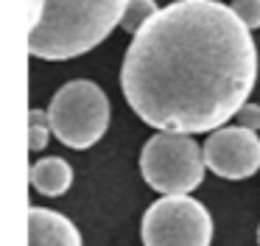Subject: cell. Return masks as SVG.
I'll return each mask as SVG.
<instances>
[{"mask_svg": "<svg viewBox=\"0 0 260 246\" xmlns=\"http://www.w3.org/2000/svg\"><path fill=\"white\" fill-rule=\"evenodd\" d=\"M51 117L42 109H31L28 112V148L31 151H42L51 140Z\"/></svg>", "mask_w": 260, "mask_h": 246, "instance_id": "10", "label": "cell"}, {"mask_svg": "<svg viewBox=\"0 0 260 246\" xmlns=\"http://www.w3.org/2000/svg\"><path fill=\"white\" fill-rule=\"evenodd\" d=\"M129 0H31L28 53L64 62L98 48L120 25Z\"/></svg>", "mask_w": 260, "mask_h": 246, "instance_id": "2", "label": "cell"}, {"mask_svg": "<svg viewBox=\"0 0 260 246\" xmlns=\"http://www.w3.org/2000/svg\"><path fill=\"white\" fill-rule=\"evenodd\" d=\"M204 148L187 134L157 132L140 151V171L148 188L165 196H187L204 182Z\"/></svg>", "mask_w": 260, "mask_h": 246, "instance_id": "3", "label": "cell"}, {"mask_svg": "<svg viewBox=\"0 0 260 246\" xmlns=\"http://www.w3.org/2000/svg\"><path fill=\"white\" fill-rule=\"evenodd\" d=\"M204 162L215 176L246 179L260 168V137L246 126H221L204 140Z\"/></svg>", "mask_w": 260, "mask_h": 246, "instance_id": "6", "label": "cell"}, {"mask_svg": "<svg viewBox=\"0 0 260 246\" xmlns=\"http://www.w3.org/2000/svg\"><path fill=\"white\" fill-rule=\"evenodd\" d=\"M257 81L252 31L218 0H174L140 31L120 67L126 104L159 132H215Z\"/></svg>", "mask_w": 260, "mask_h": 246, "instance_id": "1", "label": "cell"}, {"mask_svg": "<svg viewBox=\"0 0 260 246\" xmlns=\"http://www.w3.org/2000/svg\"><path fill=\"white\" fill-rule=\"evenodd\" d=\"M213 218L190 196H162L143 216L146 246H210Z\"/></svg>", "mask_w": 260, "mask_h": 246, "instance_id": "5", "label": "cell"}, {"mask_svg": "<svg viewBox=\"0 0 260 246\" xmlns=\"http://www.w3.org/2000/svg\"><path fill=\"white\" fill-rule=\"evenodd\" d=\"M235 117H238V126H246V129H252V132L260 129V106L257 104H246Z\"/></svg>", "mask_w": 260, "mask_h": 246, "instance_id": "12", "label": "cell"}, {"mask_svg": "<svg viewBox=\"0 0 260 246\" xmlns=\"http://www.w3.org/2000/svg\"><path fill=\"white\" fill-rule=\"evenodd\" d=\"M53 137H59L68 148H90L107 134L109 126V98L95 81L76 78L59 87L48 106Z\"/></svg>", "mask_w": 260, "mask_h": 246, "instance_id": "4", "label": "cell"}, {"mask_svg": "<svg viewBox=\"0 0 260 246\" xmlns=\"http://www.w3.org/2000/svg\"><path fill=\"white\" fill-rule=\"evenodd\" d=\"M257 238H260V229H257Z\"/></svg>", "mask_w": 260, "mask_h": 246, "instance_id": "13", "label": "cell"}, {"mask_svg": "<svg viewBox=\"0 0 260 246\" xmlns=\"http://www.w3.org/2000/svg\"><path fill=\"white\" fill-rule=\"evenodd\" d=\"M28 179H31V188L37 193L56 199V196L68 193L70 184H73V168L62 157H42V160H37L31 165Z\"/></svg>", "mask_w": 260, "mask_h": 246, "instance_id": "8", "label": "cell"}, {"mask_svg": "<svg viewBox=\"0 0 260 246\" xmlns=\"http://www.w3.org/2000/svg\"><path fill=\"white\" fill-rule=\"evenodd\" d=\"M28 246H81V235L68 216L48 207H31Z\"/></svg>", "mask_w": 260, "mask_h": 246, "instance_id": "7", "label": "cell"}, {"mask_svg": "<svg viewBox=\"0 0 260 246\" xmlns=\"http://www.w3.org/2000/svg\"><path fill=\"white\" fill-rule=\"evenodd\" d=\"M238 14V20L252 31V28H260V0H232L230 6Z\"/></svg>", "mask_w": 260, "mask_h": 246, "instance_id": "11", "label": "cell"}, {"mask_svg": "<svg viewBox=\"0 0 260 246\" xmlns=\"http://www.w3.org/2000/svg\"><path fill=\"white\" fill-rule=\"evenodd\" d=\"M157 3L154 0H129L123 9V17H120V28H123L126 34H132L135 37L137 31H140L143 25H146L148 20H151L154 14H157Z\"/></svg>", "mask_w": 260, "mask_h": 246, "instance_id": "9", "label": "cell"}]
</instances>
